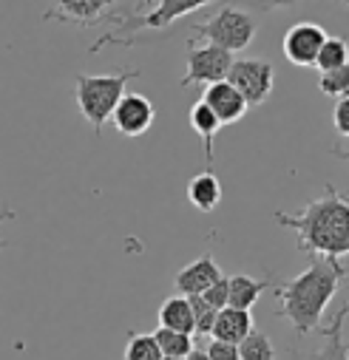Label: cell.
<instances>
[{"label": "cell", "instance_id": "obj_1", "mask_svg": "<svg viewBox=\"0 0 349 360\" xmlns=\"http://www.w3.org/2000/svg\"><path fill=\"white\" fill-rule=\"evenodd\" d=\"M346 281V266L341 258H315L301 276L276 284V312L287 318L296 335H310L324 323V312Z\"/></svg>", "mask_w": 349, "mask_h": 360}, {"label": "cell", "instance_id": "obj_2", "mask_svg": "<svg viewBox=\"0 0 349 360\" xmlns=\"http://www.w3.org/2000/svg\"><path fill=\"white\" fill-rule=\"evenodd\" d=\"M273 219L298 236L296 247L307 255L343 258L349 252V205L326 182L324 196L304 205L298 213H273Z\"/></svg>", "mask_w": 349, "mask_h": 360}, {"label": "cell", "instance_id": "obj_3", "mask_svg": "<svg viewBox=\"0 0 349 360\" xmlns=\"http://www.w3.org/2000/svg\"><path fill=\"white\" fill-rule=\"evenodd\" d=\"M137 77H139L137 68H120L111 74H77L74 77V103H77L80 114L97 128V134H103L117 103L128 91V82Z\"/></svg>", "mask_w": 349, "mask_h": 360}, {"label": "cell", "instance_id": "obj_4", "mask_svg": "<svg viewBox=\"0 0 349 360\" xmlns=\"http://www.w3.org/2000/svg\"><path fill=\"white\" fill-rule=\"evenodd\" d=\"M208 4H213V0H156V6L153 9H148V12H142V15H117V29L114 32H108V34H103L91 49H89V54H97V51H103L108 43H117V46H134L137 40H139V34L145 32V29H165V26H170L173 20H179V18H185V15H193V12H199L202 6H208Z\"/></svg>", "mask_w": 349, "mask_h": 360}, {"label": "cell", "instance_id": "obj_5", "mask_svg": "<svg viewBox=\"0 0 349 360\" xmlns=\"http://www.w3.org/2000/svg\"><path fill=\"white\" fill-rule=\"evenodd\" d=\"M258 32L255 15L239 9V6H222L210 20L193 23V37L208 40V46H219L224 51H244Z\"/></svg>", "mask_w": 349, "mask_h": 360}, {"label": "cell", "instance_id": "obj_6", "mask_svg": "<svg viewBox=\"0 0 349 360\" xmlns=\"http://www.w3.org/2000/svg\"><path fill=\"white\" fill-rule=\"evenodd\" d=\"M224 79L241 94V100L247 105H265L273 94V85H276V68L267 60L241 57V60L230 63Z\"/></svg>", "mask_w": 349, "mask_h": 360}, {"label": "cell", "instance_id": "obj_7", "mask_svg": "<svg viewBox=\"0 0 349 360\" xmlns=\"http://www.w3.org/2000/svg\"><path fill=\"white\" fill-rule=\"evenodd\" d=\"M233 63V54L219 46H196L188 43V74L179 79V88L191 85H210L227 77V68Z\"/></svg>", "mask_w": 349, "mask_h": 360}, {"label": "cell", "instance_id": "obj_8", "mask_svg": "<svg viewBox=\"0 0 349 360\" xmlns=\"http://www.w3.org/2000/svg\"><path fill=\"white\" fill-rule=\"evenodd\" d=\"M326 40V32L312 23V20H301V23H293L281 40V49H284V57L298 65V68H312L321 46Z\"/></svg>", "mask_w": 349, "mask_h": 360}, {"label": "cell", "instance_id": "obj_9", "mask_svg": "<svg viewBox=\"0 0 349 360\" xmlns=\"http://www.w3.org/2000/svg\"><path fill=\"white\" fill-rule=\"evenodd\" d=\"M153 120H156L153 103H151L145 94H137V91H125L122 100L117 103L114 114H111L114 128H117L122 136H128V139L142 136V134L153 125Z\"/></svg>", "mask_w": 349, "mask_h": 360}, {"label": "cell", "instance_id": "obj_10", "mask_svg": "<svg viewBox=\"0 0 349 360\" xmlns=\"http://www.w3.org/2000/svg\"><path fill=\"white\" fill-rule=\"evenodd\" d=\"M114 0H54V6L43 12V20L74 23V26H97L108 18Z\"/></svg>", "mask_w": 349, "mask_h": 360}, {"label": "cell", "instance_id": "obj_11", "mask_svg": "<svg viewBox=\"0 0 349 360\" xmlns=\"http://www.w3.org/2000/svg\"><path fill=\"white\" fill-rule=\"evenodd\" d=\"M202 103L216 114V120L222 122V128L239 122V120L247 114V108H250V105L241 100V94L236 91V88H233L227 79H219V82L205 85Z\"/></svg>", "mask_w": 349, "mask_h": 360}, {"label": "cell", "instance_id": "obj_12", "mask_svg": "<svg viewBox=\"0 0 349 360\" xmlns=\"http://www.w3.org/2000/svg\"><path fill=\"white\" fill-rule=\"evenodd\" d=\"M222 266L216 264V258L210 252L199 255L196 261H191L188 266H182L177 278H173V287H177L182 295H202L216 278H222Z\"/></svg>", "mask_w": 349, "mask_h": 360}, {"label": "cell", "instance_id": "obj_13", "mask_svg": "<svg viewBox=\"0 0 349 360\" xmlns=\"http://www.w3.org/2000/svg\"><path fill=\"white\" fill-rule=\"evenodd\" d=\"M253 329V318H250V309H233V307H222L216 312V321H213V340H224V343H239L250 335Z\"/></svg>", "mask_w": 349, "mask_h": 360}, {"label": "cell", "instance_id": "obj_14", "mask_svg": "<svg viewBox=\"0 0 349 360\" xmlns=\"http://www.w3.org/2000/svg\"><path fill=\"white\" fill-rule=\"evenodd\" d=\"M343 323H346V304L338 307V312L332 315L329 323H321V335H324V346L315 352L312 360H349V352H346V332H343Z\"/></svg>", "mask_w": 349, "mask_h": 360}, {"label": "cell", "instance_id": "obj_15", "mask_svg": "<svg viewBox=\"0 0 349 360\" xmlns=\"http://www.w3.org/2000/svg\"><path fill=\"white\" fill-rule=\"evenodd\" d=\"M273 284V278H250L247 273H236L227 278V307L233 309H250L258 295Z\"/></svg>", "mask_w": 349, "mask_h": 360}, {"label": "cell", "instance_id": "obj_16", "mask_svg": "<svg viewBox=\"0 0 349 360\" xmlns=\"http://www.w3.org/2000/svg\"><path fill=\"white\" fill-rule=\"evenodd\" d=\"M191 128L199 134V139H202V150H205V165H208V170H213V139H216V134L222 131V122L216 120V114L202 103V100H196L193 105H191Z\"/></svg>", "mask_w": 349, "mask_h": 360}, {"label": "cell", "instance_id": "obj_17", "mask_svg": "<svg viewBox=\"0 0 349 360\" xmlns=\"http://www.w3.org/2000/svg\"><path fill=\"white\" fill-rule=\"evenodd\" d=\"M188 199L202 213L216 210V205L222 202V182H219V176L213 170H202L199 176H193L191 185H188Z\"/></svg>", "mask_w": 349, "mask_h": 360}, {"label": "cell", "instance_id": "obj_18", "mask_svg": "<svg viewBox=\"0 0 349 360\" xmlns=\"http://www.w3.org/2000/svg\"><path fill=\"white\" fill-rule=\"evenodd\" d=\"M159 326L193 335V312L188 295H173L159 307Z\"/></svg>", "mask_w": 349, "mask_h": 360}, {"label": "cell", "instance_id": "obj_19", "mask_svg": "<svg viewBox=\"0 0 349 360\" xmlns=\"http://www.w3.org/2000/svg\"><path fill=\"white\" fill-rule=\"evenodd\" d=\"M153 340H156V346H159V352H162L165 357H188L191 349L196 346L193 335L177 332V329H165V326H159V329L153 332Z\"/></svg>", "mask_w": 349, "mask_h": 360}, {"label": "cell", "instance_id": "obj_20", "mask_svg": "<svg viewBox=\"0 0 349 360\" xmlns=\"http://www.w3.org/2000/svg\"><path fill=\"white\" fill-rule=\"evenodd\" d=\"M236 349H239V360H276L273 340L265 332H255V329H250V335L239 340Z\"/></svg>", "mask_w": 349, "mask_h": 360}, {"label": "cell", "instance_id": "obj_21", "mask_svg": "<svg viewBox=\"0 0 349 360\" xmlns=\"http://www.w3.org/2000/svg\"><path fill=\"white\" fill-rule=\"evenodd\" d=\"M318 71H332V68H341V65H349V49H346V40L343 37H329L324 40L315 63H312Z\"/></svg>", "mask_w": 349, "mask_h": 360}, {"label": "cell", "instance_id": "obj_22", "mask_svg": "<svg viewBox=\"0 0 349 360\" xmlns=\"http://www.w3.org/2000/svg\"><path fill=\"white\" fill-rule=\"evenodd\" d=\"M122 357L125 360H162V352H159L153 335H137V332H131Z\"/></svg>", "mask_w": 349, "mask_h": 360}, {"label": "cell", "instance_id": "obj_23", "mask_svg": "<svg viewBox=\"0 0 349 360\" xmlns=\"http://www.w3.org/2000/svg\"><path fill=\"white\" fill-rule=\"evenodd\" d=\"M318 91H324L326 97H349V65L332 68V71H321L318 77Z\"/></svg>", "mask_w": 349, "mask_h": 360}, {"label": "cell", "instance_id": "obj_24", "mask_svg": "<svg viewBox=\"0 0 349 360\" xmlns=\"http://www.w3.org/2000/svg\"><path fill=\"white\" fill-rule=\"evenodd\" d=\"M188 301H191V312H193V335L196 338L210 335L219 309H213L208 301H202V295H188Z\"/></svg>", "mask_w": 349, "mask_h": 360}, {"label": "cell", "instance_id": "obj_25", "mask_svg": "<svg viewBox=\"0 0 349 360\" xmlns=\"http://www.w3.org/2000/svg\"><path fill=\"white\" fill-rule=\"evenodd\" d=\"M298 4V0H230V6H239V9H244V12H250V15H255V12H276V9H293Z\"/></svg>", "mask_w": 349, "mask_h": 360}, {"label": "cell", "instance_id": "obj_26", "mask_svg": "<svg viewBox=\"0 0 349 360\" xmlns=\"http://www.w3.org/2000/svg\"><path fill=\"white\" fill-rule=\"evenodd\" d=\"M202 301H208L213 309H222V307H227V276H222V278H216L205 292H202Z\"/></svg>", "mask_w": 349, "mask_h": 360}, {"label": "cell", "instance_id": "obj_27", "mask_svg": "<svg viewBox=\"0 0 349 360\" xmlns=\"http://www.w3.org/2000/svg\"><path fill=\"white\" fill-rule=\"evenodd\" d=\"M332 122H335L338 136H341V139H346V136H349V97H338V100H335Z\"/></svg>", "mask_w": 349, "mask_h": 360}, {"label": "cell", "instance_id": "obj_28", "mask_svg": "<svg viewBox=\"0 0 349 360\" xmlns=\"http://www.w3.org/2000/svg\"><path fill=\"white\" fill-rule=\"evenodd\" d=\"M210 360H239V349L236 343H224V340H210V346L205 349Z\"/></svg>", "mask_w": 349, "mask_h": 360}, {"label": "cell", "instance_id": "obj_29", "mask_svg": "<svg viewBox=\"0 0 349 360\" xmlns=\"http://www.w3.org/2000/svg\"><path fill=\"white\" fill-rule=\"evenodd\" d=\"M9 219H15V210H12V207H4V210H0V224L9 221ZM4 247H6V244L0 241V250H4Z\"/></svg>", "mask_w": 349, "mask_h": 360}, {"label": "cell", "instance_id": "obj_30", "mask_svg": "<svg viewBox=\"0 0 349 360\" xmlns=\"http://www.w3.org/2000/svg\"><path fill=\"white\" fill-rule=\"evenodd\" d=\"M188 360H210V357H208V352H205V349H196V346H193V349H191V354H188Z\"/></svg>", "mask_w": 349, "mask_h": 360}, {"label": "cell", "instance_id": "obj_31", "mask_svg": "<svg viewBox=\"0 0 349 360\" xmlns=\"http://www.w3.org/2000/svg\"><path fill=\"white\" fill-rule=\"evenodd\" d=\"M153 6H156V0H142V4H139V9H137V12H131V15H142V12L153 9Z\"/></svg>", "mask_w": 349, "mask_h": 360}, {"label": "cell", "instance_id": "obj_32", "mask_svg": "<svg viewBox=\"0 0 349 360\" xmlns=\"http://www.w3.org/2000/svg\"><path fill=\"white\" fill-rule=\"evenodd\" d=\"M162 360H188V357H165V354H162Z\"/></svg>", "mask_w": 349, "mask_h": 360}]
</instances>
